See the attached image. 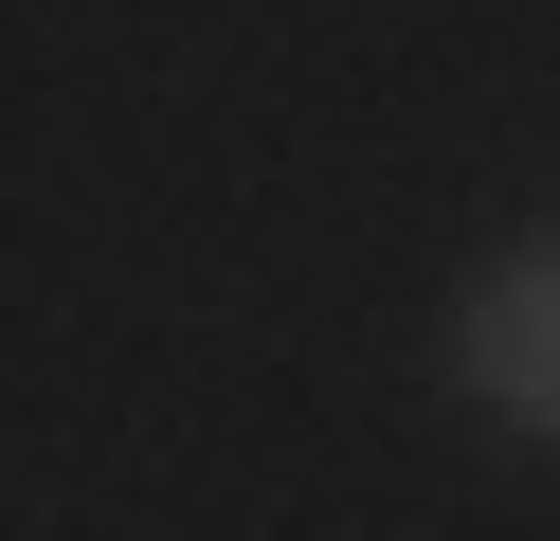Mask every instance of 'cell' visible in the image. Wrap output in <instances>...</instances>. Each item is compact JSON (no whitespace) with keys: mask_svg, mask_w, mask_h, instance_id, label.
Masks as SVG:
<instances>
[{"mask_svg":"<svg viewBox=\"0 0 560 541\" xmlns=\"http://www.w3.org/2000/svg\"><path fill=\"white\" fill-rule=\"evenodd\" d=\"M470 379L506 433H560V252H524V271L470 289Z\"/></svg>","mask_w":560,"mask_h":541,"instance_id":"cell-1","label":"cell"}]
</instances>
